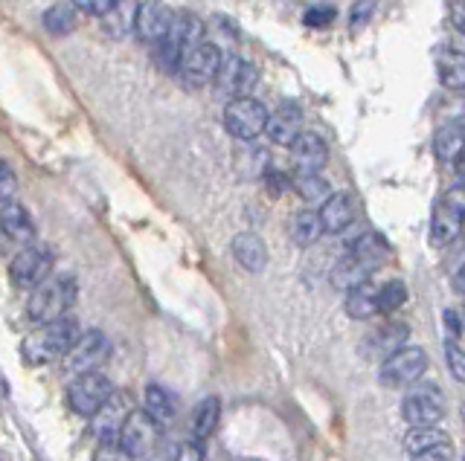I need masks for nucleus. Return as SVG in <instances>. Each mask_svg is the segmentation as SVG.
<instances>
[{"instance_id": "nucleus-33", "label": "nucleus", "mask_w": 465, "mask_h": 461, "mask_svg": "<svg viewBox=\"0 0 465 461\" xmlns=\"http://www.w3.org/2000/svg\"><path fill=\"white\" fill-rule=\"evenodd\" d=\"M152 59H155L157 70H163V73H177V70H181L184 50L177 47L172 38H163V41H157V44H155Z\"/></svg>"}, {"instance_id": "nucleus-23", "label": "nucleus", "mask_w": 465, "mask_h": 461, "mask_svg": "<svg viewBox=\"0 0 465 461\" xmlns=\"http://www.w3.org/2000/svg\"><path fill=\"white\" fill-rule=\"evenodd\" d=\"M369 273H373V268H369L366 261H361L355 253L344 256L337 264H335V270H332V285L337 290H352V287H358L361 282H366Z\"/></svg>"}, {"instance_id": "nucleus-46", "label": "nucleus", "mask_w": 465, "mask_h": 461, "mask_svg": "<svg viewBox=\"0 0 465 461\" xmlns=\"http://www.w3.org/2000/svg\"><path fill=\"white\" fill-rule=\"evenodd\" d=\"M451 285H454L457 293H462V296H465V261L460 264V270L454 273V282H451Z\"/></svg>"}, {"instance_id": "nucleus-38", "label": "nucleus", "mask_w": 465, "mask_h": 461, "mask_svg": "<svg viewBox=\"0 0 465 461\" xmlns=\"http://www.w3.org/2000/svg\"><path fill=\"white\" fill-rule=\"evenodd\" d=\"M18 189V177L12 172V165L0 160V201H9Z\"/></svg>"}, {"instance_id": "nucleus-15", "label": "nucleus", "mask_w": 465, "mask_h": 461, "mask_svg": "<svg viewBox=\"0 0 465 461\" xmlns=\"http://www.w3.org/2000/svg\"><path fill=\"white\" fill-rule=\"evenodd\" d=\"M172 21H175V12L166 4H160V0H148V4L140 6V18H137L134 33L143 41H148V44H157V41H163L169 35Z\"/></svg>"}, {"instance_id": "nucleus-20", "label": "nucleus", "mask_w": 465, "mask_h": 461, "mask_svg": "<svg viewBox=\"0 0 465 461\" xmlns=\"http://www.w3.org/2000/svg\"><path fill=\"white\" fill-rule=\"evenodd\" d=\"M232 256H236V261L244 270L259 273V270H265V264H268V247L256 232H242L232 239Z\"/></svg>"}, {"instance_id": "nucleus-37", "label": "nucleus", "mask_w": 465, "mask_h": 461, "mask_svg": "<svg viewBox=\"0 0 465 461\" xmlns=\"http://www.w3.org/2000/svg\"><path fill=\"white\" fill-rule=\"evenodd\" d=\"M373 9H375V0H358V4L352 6V33L364 30L373 18Z\"/></svg>"}, {"instance_id": "nucleus-9", "label": "nucleus", "mask_w": 465, "mask_h": 461, "mask_svg": "<svg viewBox=\"0 0 465 461\" xmlns=\"http://www.w3.org/2000/svg\"><path fill=\"white\" fill-rule=\"evenodd\" d=\"M52 270V253L44 247H24L9 264L12 285L21 290H35L41 282H47Z\"/></svg>"}, {"instance_id": "nucleus-18", "label": "nucleus", "mask_w": 465, "mask_h": 461, "mask_svg": "<svg viewBox=\"0 0 465 461\" xmlns=\"http://www.w3.org/2000/svg\"><path fill=\"white\" fill-rule=\"evenodd\" d=\"M140 0H114L111 6L102 12V30L111 38H126L137 30V18H140Z\"/></svg>"}, {"instance_id": "nucleus-25", "label": "nucleus", "mask_w": 465, "mask_h": 461, "mask_svg": "<svg viewBox=\"0 0 465 461\" xmlns=\"http://www.w3.org/2000/svg\"><path fill=\"white\" fill-rule=\"evenodd\" d=\"M218 415H222V400L218 398H204L195 412H193V421H189V429H193V438L204 441L210 438L215 427H218Z\"/></svg>"}, {"instance_id": "nucleus-11", "label": "nucleus", "mask_w": 465, "mask_h": 461, "mask_svg": "<svg viewBox=\"0 0 465 461\" xmlns=\"http://www.w3.org/2000/svg\"><path fill=\"white\" fill-rule=\"evenodd\" d=\"M222 61H224L222 50L210 44V41H201V44L189 47L184 52L181 70H177V73H181V79L189 81V85H207V81H215L218 70H222Z\"/></svg>"}, {"instance_id": "nucleus-39", "label": "nucleus", "mask_w": 465, "mask_h": 461, "mask_svg": "<svg viewBox=\"0 0 465 461\" xmlns=\"http://www.w3.org/2000/svg\"><path fill=\"white\" fill-rule=\"evenodd\" d=\"M126 450L119 447V441H100V450L93 456V461H126Z\"/></svg>"}, {"instance_id": "nucleus-41", "label": "nucleus", "mask_w": 465, "mask_h": 461, "mask_svg": "<svg viewBox=\"0 0 465 461\" xmlns=\"http://www.w3.org/2000/svg\"><path fill=\"white\" fill-rule=\"evenodd\" d=\"M335 21V6H311L306 9V24L308 26H326Z\"/></svg>"}, {"instance_id": "nucleus-34", "label": "nucleus", "mask_w": 465, "mask_h": 461, "mask_svg": "<svg viewBox=\"0 0 465 461\" xmlns=\"http://www.w3.org/2000/svg\"><path fill=\"white\" fill-rule=\"evenodd\" d=\"M407 302V287L402 282H387L378 287V314H395Z\"/></svg>"}, {"instance_id": "nucleus-17", "label": "nucleus", "mask_w": 465, "mask_h": 461, "mask_svg": "<svg viewBox=\"0 0 465 461\" xmlns=\"http://www.w3.org/2000/svg\"><path fill=\"white\" fill-rule=\"evenodd\" d=\"M268 139L277 146H291L294 139L303 134V110L297 105H282L280 110H273L268 117Z\"/></svg>"}, {"instance_id": "nucleus-22", "label": "nucleus", "mask_w": 465, "mask_h": 461, "mask_svg": "<svg viewBox=\"0 0 465 461\" xmlns=\"http://www.w3.org/2000/svg\"><path fill=\"white\" fill-rule=\"evenodd\" d=\"M344 307L352 319H373L378 314V287L366 278V282H361L358 287L346 290Z\"/></svg>"}, {"instance_id": "nucleus-45", "label": "nucleus", "mask_w": 465, "mask_h": 461, "mask_svg": "<svg viewBox=\"0 0 465 461\" xmlns=\"http://www.w3.org/2000/svg\"><path fill=\"white\" fill-rule=\"evenodd\" d=\"M265 180L270 183L273 192H282V189H289V186H291V177H289V174H282V172H268Z\"/></svg>"}, {"instance_id": "nucleus-48", "label": "nucleus", "mask_w": 465, "mask_h": 461, "mask_svg": "<svg viewBox=\"0 0 465 461\" xmlns=\"http://www.w3.org/2000/svg\"><path fill=\"white\" fill-rule=\"evenodd\" d=\"M462 325H465V307H462Z\"/></svg>"}, {"instance_id": "nucleus-36", "label": "nucleus", "mask_w": 465, "mask_h": 461, "mask_svg": "<svg viewBox=\"0 0 465 461\" xmlns=\"http://www.w3.org/2000/svg\"><path fill=\"white\" fill-rule=\"evenodd\" d=\"M445 357H448V369L457 381L465 383V352L457 343H445Z\"/></svg>"}, {"instance_id": "nucleus-12", "label": "nucleus", "mask_w": 465, "mask_h": 461, "mask_svg": "<svg viewBox=\"0 0 465 461\" xmlns=\"http://www.w3.org/2000/svg\"><path fill=\"white\" fill-rule=\"evenodd\" d=\"M256 85H259V67L239 59V55L224 59L222 70L215 76V88L224 96H230V99H236V96H253Z\"/></svg>"}, {"instance_id": "nucleus-29", "label": "nucleus", "mask_w": 465, "mask_h": 461, "mask_svg": "<svg viewBox=\"0 0 465 461\" xmlns=\"http://www.w3.org/2000/svg\"><path fill=\"white\" fill-rule=\"evenodd\" d=\"M76 6H73V0H62V4H52L47 12H44V26H47V33L52 35H71L76 30Z\"/></svg>"}, {"instance_id": "nucleus-5", "label": "nucleus", "mask_w": 465, "mask_h": 461, "mask_svg": "<svg viewBox=\"0 0 465 461\" xmlns=\"http://www.w3.org/2000/svg\"><path fill=\"white\" fill-rule=\"evenodd\" d=\"M111 395H114V383L102 372H88V374H76V381L67 389V403H71V409L76 415L93 418Z\"/></svg>"}, {"instance_id": "nucleus-32", "label": "nucleus", "mask_w": 465, "mask_h": 461, "mask_svg": "<svg viewBox=\"0 0 465 461\" xmlns=\"http://www.w3.org/2000/svg\"><path fill=\"white\" fill-rule=\"evenodd\" d=\"M451 438L445 436L442 429H436V427H413L404 436V450L410 456H416L422 450H431V447H440V444H448Z\"/></svg>"}, {"instance_id": "nucleus-28", "label": "nucleus", "mask_w": 465, "mask_h": 461, "mask_svg": "<svg viewBox=\"0 0 465 461\" xmlns=\"http://www.w3.org/2000/svg\"><path fill=\"white\" fill-rule=\"evenodd\" d=\"M291 189L299 194L303 201L308 203H318V201H326L332 194L329 183L320 177V172H294L291 177Z\"/></svg>"}, {"instance_id": "nucleus-19", "label": "nucleus", "mask_w": 465, "mask_h": 461, "mask_svg": "<svg viewBox=\"0 0 465 461\" xmlns=\"http://www.w3.org/2000/svg\"><path fill=\"white\" fill-rule=\"evenodd\" d=\"M318 212H320V221H323V230L337 235V232L349 230V223L355 221V201L349 198L346 192H335L323 201V206L318 209Z\"/></svg>"}, {"instance_id": "nucleus-21", "label": "nucleus", "mask_w": 465, "mask_h": 461, "mask_svg": "<svg viewBox=\"0 0 465 461\" xmlns=\"http://www.w3.org/2000/svg\"><path fill=\"white\" fill-rule=\"evenodd\" d=\"M465 151V122H448L433 136V154L440 163H457V157Z\"/></svg>"}, {"instance_id": "nucleus-14", "label": "nucleus", "mask_w": 465, "mask_h": 461, "mask_svg": "<svg viewBox=\"0 0 465 461\" xmlns=\"http://www.w3.org/2000/svg\"><path fill=\"white\" fill-rule=\"evenodd\" d=\"M291 160L297 172H320L329 163V146L323 143L320 134L303 131L291 143Z\"/></svg>"}, {"instance_id": "nucleus-7", "label": "nucleus", "mask_w": 465, "mask_h": 461, "mask_svg": "<svg viewBox=\"0 0 465 461\" xmlns=\"http://www.w3.org/2000/svg\"><path fill=\"white\" fill-rule=\"evenodd\" d=\"M108 357H111V340H108L102 331H88L81 334L71 352L64 354V369L71 374L100 372Z\"/></svg>"}, {"instance_id": "nucleus-40", "label": "nucleus", "mask_w": 465, "mask_h": 461, "mask_svg": "<svg viewBox=\"0 0 465 461\" xmlns=\"http://www.w3.org/2000/svg\"><path fill=\"white\" fill-rule=\"evenodd\" d=\"M454 458V447L448 444H440V447H431V450H422L413 456V461H451Z\"/></svg>"}, {"instance_id": "nucleus-35", "label": "nucleus", "mask_w": 465, "mask_h": 461, "mask_svg": "<svg viewBox=\"0 0 465 461\" xmlns=\"http://www.w3.org/2000/svg\"><path fill=\"white\" fill-rule=\"evenodd\" d=\"M404 337H407V328L399 325V323H393V325H387V328H381L373 340H375V345H378V352L390 357L393 352H399V348H402Z\"/></svg>"}, {"instance_id": "nucleus-3", "label": "nucleus", "mask_w": 465, "mask_h": 461, "mask_svg": "<svg viewBox=\"0 0 465 461\" xmlns=\"http://www.w3.org/2000/svg\"><path fill=\"white\" fill-rule=\"evenodd\" d=\"M268 108L253 99V96H236L224 108V128L230 136L242 139V143H253L268 128Z\"/></svg>"}, {"instance_id": "nucleus-13", "label": "nucleus", "mask_w": 465, "mask_h": 461, "mask_svg": "<svg viewBox=\"0 0 465 461\" xmlns=\"http://www.w3.org/2000/svg\"><path fill=\"white\" fill-rule=\"evenodd\" d=\"M131 400L126 392H114L111 398H108L105 407L90 418V429L93 436H97L100 441H119V432L122 427H126L128 415H131Z\"/></svg>"}, {"instance_id": "nucleus-47", "label": "nucleus", "mask_w": 465, "mask_h": 461, "mask_svg": "<svg viewBox=\"0 0 465 461\" xmlns=\"http://www.w3.org/2000/svg\"><path fill=\"white\" fill-rule=\"evenodd\" d=\"M454 169H457V174H460V180L465 183V151L457 157V163H454Z\"/></svg>"}, {"instance_id": "nucleus-26", "label": "nucleus", "mask_w": 465, "mask_h": 461, "mask_svg": "<svg viewBox=\"0 0 465 461\" xmlns=\"http://www.w3.org/2000/svg\"><path fill=\"white\" fill-rule=\"evenodd\" d=\"M349 253H355L361 261H366L369 268L375 270V268H381V264L390 259V244L381 239L378 232H364L361 239H355Z\"/></svg>"}, {"instance_id": "nucleus-27", "label": "nucleus", "mask_w": 465, "mask_h": 461, "mask_svg": "<svg viewBox=\"0 0 465 461\" xmlns=\"http://www.w3.org/2000/svg\"><path fill=\"white\" fill-rule=\"evenodd\" d=\"M326 230H323V221H320V212H314V209H303V212H297L291 218V239L299 244V247H311L314 241L320 239Z\"/></svg>"}, {"instance_id": "nucleus-50", "label": "nucleus", "mask_w": 465, "mask_h": 461, "mask_svg": "<svg viewBox=\"0 0 465 461\" xmlns=\"http://www.w3.org/2000/svg\"><path fill=\"white\" fill-rule=\"evenodd\" d=\"M462 461H465V458H462Z\"/></svg>"}, {"instance_id": "nucleus-49", "label": "nucleus", "mask_w": 465, "mask_h": 461, "mask_svg": "<svg viewBox=\"0 0 465 461\" xmlns=\"http://www.w3.org/2000/svg\"><path fill=\"white\" fill-rule=\"evenodd\" d=\"M0 461H4V456H0Z\"/></svg>"}, {"instance_id": "nucleus-1", "label": "nucleus", "mask_w": 465, "mask_h": 461, "mask_svg": "<svg viewBox=\"0 0 465 461\" xmlns=\"http://www.w3.org/2000/svg\"><path fill=\"white\" fill-rule=\"evenodd\" d=\"M79 337L81 334H79L76 319L62 316V319H56V323L38 325L30 337L21 343V357L30 362V366H44V362L64 357Z\"/></svg>"}, {"instance_id": "nucleus-24", "label": "nucleus", "mask_w": 465, "mask_h": 461, "mask_svg": "<svg viewBox=\"0 0 465 461\" xmlns=\"http://www.w3.org/2000/svg\"><path fill=\"white\" fill-rule=\"evenodd\" d=\"M166 38H172L175 44L186 52L189 47L201 44V38H204V21L195 15V12H175L172 30H169Z\"/></svg>"}, {"instance_id": "nucleus-8", "label": "nucleus", "mask_w": 465, "mask_h": 461, "mask_svg": "<svg viewBox=\"0 0 465 461\" xmlns=\"http://www.w3.org/2000/svg\"><path fill=\"white\" fill-rule=\"evenodd\" d=\"M160 429H163L160 421H155L146 409H137L128 415L126 427L119 432V447L126 450L128 458H146L157 447Z\"/></svg>"}, {"instance_id": "nucleus-4", "label": "nucleus", "mask_w": 465, "mask_h": 461, "mask_svg": "<svg viewBox=\"0 0 465 461\" xmlns=\"http://www.w3.org/2000/svg\"><path fill=\"white\" fill-rule=\"evenodd\" d=\"M465 223V183L448 189L433 206V218H431V239L436 247L451 244L460 235Z\"/></svg>"}, {"instance_id": "nucleus-2", "label": "nucleus", "mask_w": 465, "mask_h": 461, "mask_svg": "<svg viewBox=\"0 0 465 461\" xmlns=\"http://www.w3.org/2000/svg\"><path fill=\"white\" fill-rule=\"evenodd\" d=\"M73 302H76V278L71 276L47 278V282H41L33 290L30 302H26V316H30L35 325L56 323V319L67 316Z\"/></svg>"}, {"instance_id": "nucleus-6", "label": "nucleus", "mask_w": 465, "mask_h": 461, "mask_svg": "<svg viewBox=\"0 0 465 461\" xmlns=\"http://www.w3.org/2000/svg\"><path fill=\"white\" fill-rule=\"evenodd\" d=\"M402 415L410 427H436L445 418V400L433 383L413 386L402 400Z\"/></svg>"}, {"instance_id": "nucleus-16", "label": "nucleus", "mask_w": 465, "mask_h": 461, "mask_svg": "<svg viewBox=\"0 0 465 461\" xmlns=\"http://www.w3.org/2000/svg\"><path fill=\"white\" fill-rule=\"evenodd\" d=\"M0 230H4V235L12 244H21V247H30L35 239L33 215L15 201H4V206H0Z\"/></svg>"}, {"instance_id": "nucleus-10", "label": "nucleus", "mask_w": 465, "mask_h": 461, "mask_svg": "<svg viewBox=\"0 0 465 461\" xmlns=\"http://www.w3.org/2000/svg\"><path fill=\"white\" fill-rule=\"evenodd\" d=\"M428 369V354L416 345H402L381 362V381L387 386H407L416 383Z\"/></svg>"}, {"instance_id": "nucleus-31", "label": "nucleus", "mask_w": 465, "mask_h": 461, "mask_svg": "<svg viewBox=\"0 0 465 461\" xmlns=\"http://www.w3.org/2000/svg\"><path fill=\"white\" fill-rule=\"evenodd\" d=\"M436 73L448 90H465V55L462 52H448L436 61Z\"/></svg>"}, {"instance_id": "nucleus-42", "label": "nucleus", "mask_w": 465, "mask_h": 461, "mask_svg": "<svg viewBox=\"0 0 465 461\" xmlns=\"http://www.w3.org/2000/svg\"><path fill=\"white\" fill-rule=\"evenodd\" d=\"M175 461H204L201 441H184L181 447H177Z\"/></svg>"}, {"instance_id": "nucleus-43", "label": "nucleus", "mask_w": 465, "mask_h": 461, "mask_svg": "<svg viewBox=\"0 0 465 461\" xmlns=\"http://www.w3.org/2000/svg\"><path fill=\"white\" fill-rule=\"evenodd\" d=\"M448 18H451V24H454V30L465 35V0H451Z\"/></svg>"}, {"instance_id": "nucleus-44", "label": "nucleus", "mask_w": 465, "mask_h": 461, "mask_svg": "<svg viewBox=\"0 0 465 461\" xmlns=\"http://www.w3.org/2000/svg\"><path fill=\"white\" fill-rule=\"evenodd\" d=\"M111 4H114V0H73V6L79 12H88V15H102V12Z\"/></svg>"}, {"instance_id": "nucleus-30", "label": "nucleus", "mask_w": 465, "mask_h": 461, "mask_svg": "<svg viewBox=\"0 0 465 461\" xmlns=\"http://www.w3.org/2000/svg\"><path fill=\"white\" fill-rule=\"evenodd\" d=\"M143 403H146L143 409H146L148 415H152L155 421H160V424H169L172 418H175V409H177L175 398H172L163 386H146Z\"/></svg>"}]
</instances>
